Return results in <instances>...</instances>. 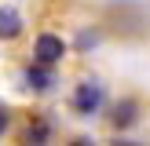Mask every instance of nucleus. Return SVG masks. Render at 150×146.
I'll list each match as a JSON object with an SVG mask.
<instances>
[{"instance_id": "0eeeda50", "label": "nucleus", "mask_w": 150, "mask_h": 146, "mask_svg": "<svg viewBox=\"0 0 150 146\" xmlns=\"http://www.w3.org/2000/svg\"><path fill=\"white\" fill-rule=\"evenodd\" d=\"M95 40H99L95 33H81V36H77V48H81V51H88V48H95Z\"/></svg>"}, {"instance_id": "39448f33", "label": "nucleus", "mask_w": 150, "mask_h": 146, "mask_svg": "<svg viewBox=\"0 0 150 146\" xmlns=\"http://www.w3.org/2000/svg\"><path fill=\"white\" fill-rule=\"evenodd\" d=\"M136 99H125V102H117L114 106V124L117 128H132V124H136Z\"/></svg>"}, {"instance_id": "f257e3e1", "label": "nucleus", "mask_w": 150, "mask_h": 146, "mask_svg": "<svg viewBox=\"0 0 150 146\" xmlns=\"http://www.w3.org/2000/svg\"><path fill=\"white\" fill-rule=\"evenodd\" d=\"M66 51H70V44L62 40L59 33H40L33 44V62H44V66H55L66 58Z\"/></svg>"}, {"instance_id": "20e7f679", "label": "nucleus", "mask_w": 150, "mask_h": 146, "mask_svg": "<svg viewBox=\"0 0 150 146\" xmlns=\"http://www.w3.org/2000/svg\"><path fill=\"white\" fill-rule=\"evenodd\" d=\"M22 15L15 11V7H0V40H15V36L22 33Z\"/></svg>"}, {"instance_id": "f03ea898", "label": "nucleus", "mask_w": 150, "mask_h": 146, "mask_svg": "<svg viewBox=\"0 0 150 146\" xmlns=\"http://www.w3.org/2000/svg\"><path fill=\"white\" fill-rule=\"evenodd\" d=\"M99 106H103V84L99 80H81L77 91H73V110L81 117H92V113H99Z\"/></svg>"}, {"instance_id": "6e6552de", "label": "nucleus", "mask_w": 150, "mask_h": 146, "mask_svg": "<svg viewBox=\"0 0 150 146\" xmlns=\"http://www.w3.org/2000/svg\"><path fill=\"white\" fill-rule=\"evenodd\" d=\"M7 128V110H0V131Z\"/></svg>"}, {"instance_id": "423d86ee", "label": "nucleus", "mask_w": 150, "mask_h": 146, "mask_svg": "<svg viewBox=\"0 0 150 146\" xmlns=\"http://www.w3.org/2000/svg\"><path fill=\"white\" fill-rule=\"evenodd\" d=\"M40 139H48V124H33L29 128V142H40Z\"/></svg>"}, {"instance_id": "7ed1b4c3", "label": "nucleus", "mask_w": 150, "mask_h": 146, "mask_svg": "<svg viewBox=\"0 0 150 146\" xmlns=\"http://www.w3.org/2000/svg\"><path fill=\"white\" fill-rule=\"evenodd\" d=\"M26 84L33 88V91H48V88L55 84V69L44 66V62H33V66L26 69Z\"/></svg>"}]
</instances>
